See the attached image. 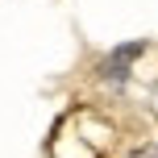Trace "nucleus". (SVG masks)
<instances>
[{"label":"nucleus","instance_id":"1","mask_svg":"<svg viewBox=\"0 0 158 158\" xmlns=\"http://www.w3.org/2000/svg\"><path fill=\"white\" fill-rule=\"evenodd\" d=\"M146 50V42H125V46H117L108 58L100 63V75L108 79V83H125L129 79V67H133V58Z\"/></svg>","mask_w":158,"mask_h":158},{"label":"nucleus","instance_id":"2","mask_svg":"<svg viewBox=\"0 0 158 158\" xmlns=\"http://www.w3.org/2000/svg\"><path fill=\"white\" fill-rule=\"evenodd\" d=\"M125 158H158V146H137V150H129Z\"/></svg>","mask_w":158,"mask_h":158}]
</instances>
